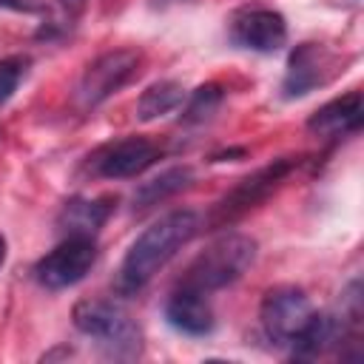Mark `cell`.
Wrapping results in <instances>:
<instances>
[{
  "instance_id": "obj_1",
  "label": "cell",
  "mask_w": 364,
  "mask_h": 364,
  "mask_svg": "<svg viewBox=\"0 0 364 364\" xmlns=\"http://www.w3.org/2000/svg\"><path fill=\"white\" fill-rule=\"evenodd\" d=\"M199 230V213L196 210H171L165 216H159L156 222H151L128 247L119 270H117V282L114 287L122 296H131L136 290H142L154 273H159V267H165L176 250H182V245H188Z\"/></svg>"
},
{
  "instance_id": "obj_2",
  "label": "cell",
  "mask_w": 364,
  "mask_h": 364,
  "mask_svg": "<svg viewBox=\"0 0 364 364\" xmlns=\"http://www.w3.org/2000/svg\"><path fill=\"white\" fill-rule=\"evenodd\" d=\"M253 259H256V239H250L247 233H225L188 264L179 287H191L208 296L242 279L245 270L253 264Z\"/></svg>"
},
{
  "instance_id": "obj_3",
  "label": "cell",
  "mask_w": 364,
  "mask_h": 364,
  "mask_svg": "<svg viewBox=\"0 0 364 364\" xmlns=\"http://www.w3.org/2000/svg\"><path fill=\"white\" fill-rule=\"evenodd\" d=\"M74 327L91 338H97L108 355L114 358H134L142 350V330L139 324L114 301L105 299H82L74 304Z\"/></svg>"
},
{
  "instance_id": "obj_4",
  "label": "cell",
  "mask_w": 364,
  "mask_h": 364,
  "mask_svg": "<svg viewBox=\"0 0 364 364\" xmlns=\"http://www.w3.org/2000/svg\"><path fill=\"white\" fill-rule=\"evenodd\" d=\"M316 307L310 301V296L296 287V284H279L270 287L262 299L259 307V318H262V330L273 344H287L307 327V321L313 318Z\"/></svg>"
},
{
  "instance_id": "obj_5",
  "label": "cell",
  "mask_w": 364,
  "mask_h": 364,
  "mask_svg": "<svg viewBox=\"0 0 364 364\" xmlns=\"http://www.w3.org/2000/svg\"><path fill=\"white\" fill-rule=\"evenodd\" d=\"M139 51L134 48H114L100 54L80 77L74 100L80 108H94L100 102H105L114 91H119L139 68Z\"/></svg>"
},
{
  "instance_id": "obj_6",
  "label": "cell",
  "mask_w": 364,
  "mask_h": 364,
  "mask_svg": "<svg viewBox=\"0 0 364 364\" xmlns=\"http://www.w3.org/2000/svg\"><path fill=\"white\" fill-rule=\"evenodd\" d=\"M293 165H296L293 159H276V162H270V165L253 171L250 176L239 179V182L213 205L208 222H210L213 228H222V225L236 222L242 213H247L250 208H256L259 202H264V199L273 193V188L293 171Z\"/></svg>"
},
{
  "instance_id": "obj_7",
  "label": "cell",
  "mask_w": 364,
  "mask_h": 364,
  "mask_svg": "<svg viewBox=\"0 0 364 364\" xmlns=\"http://www.w3.org/2000/svg\"><path fill=\"white\" fill-rule=\"evenodd\" d=\"M97 262V245L91 236H65L51 253L34 264V276L48 290H63L85 279Z\"/></svg>"
},
{
  "instance_id": "obj_8",
  "label": "cell",
  "mask_w": 364,
  "mask_h": 364,
  "mask_svg": "<svg viewBox=\"0 0 364 364\" xmlns=\"http://www.w3.org/2000/svg\"><path fill=\"white\" fill-rule=\"evenodd\" d=\"M159 159V148L145 136H128L100 148L91 156V171L105 179H128L142 173Z\"/></svg>"
},
{
  "instance_id": "obj_9",
  "label": "cell",
  "mask_w": 364,
  "mask_h": 364,
  "mask_svg": "<svg viewBox=\"0 0 364 364\" xmlns=\"http://www.w3.org/2000/svg\"><path fill=\"white\" fill-rule=\"evenodd\" d=\"M230 40L250 51H276L287 40V20L273 9H242L230 20Z\"/></svg>"
},
{
  "instance_id": "obj_10",
  "label": "cell",
  "mask_w": 364,
  "mask_h": 364,
  "mask_svg": "<svg viewBox=\"0 0 364 364\" xmlns=\"http://www.w3.org/2000/svg\"><path fill=\"white\" fill-rule=\"evenodd\" d=\"M333 65H336L333 54L324 46H316V43L296 46L290 51V60H287V74H284V82H282V94L287 100L310 94L313 88L324 85L333 77Z\"/></svg>"
},
{
  "instance_id": "obj_11",
  "label": "cell",
  "mask_w": 364,
  "mask_h": 364,
  "mask_svg": "<svg viewBox=\"0 0 364 364\" xmlns=\"http://www.w3.org/2000/svg\"><path fill=\"white\" fill-rule=\"evenodd\" d=\"M353 324L341 316V313H313V318L307 321V327L290 341V350H293V358H318L330 350H336L344 338H347V330Z\"/></svg>"
},
{
  "instance_id": "obj_12",
  "label": "cell",
  "mask_w": 364,
  "mask_h": 364,
  "mask_svg": "<svg viewBox=\"0 0 364 364\" xmlns=\"http://www.w3.org/2000/svg\"><path fill=\"white\" fill-rule=\"evenodd\" d=\"M165 318L185 336H208L213 330V310L205 293L191 287H176L165 301Z\"/></svg>"
},
{
  "instance_id": "obj_13",
  "label": "cell",
  "mask_w": 364,
  "mask_h": 364,
  "mask_svg": "<svg viewBox=\"0 0 364 364\" xmlns=\"http://www.w3.org/2000/svg\"><path fill=\"white\" fill-rule=\"evenodd\" d=\"M361 119H364V97H361V91H350V94L336 97L327 105H321L307 119V128L318 136H341V134L358 131Z\"/></svg>"
},
{
  "instance_id": "obj_14",
  "label": "cell",
  "mask_w": 364,
  "mask_h": 364,
  "mask_svg": "<svg viewBox=\"0 0 364 364\" xmlns=\"http://www.w3.org/2000/svg\"><path fill=\"white\" fill-rule=\"evenodd\" d=\"M114 210V199L111 196H74L63 205L60 216H57V228L63 236H91L108 222Z\"/></svg>"
},
{
  "instance_id": "obj_15",
  "label": "cell",
  "mask_w": 364,
  "mask_h": 364,
  "mask_svg": "<svg viewBox=\"0 0 364 364\" xmlns=\"http://www.w3.org/2000/svg\"><path fill=\"white\" fill-rule=\"evenodd\" d=\"M193 182V168L191 165H173L168 171H162L159 176L142 182L136 191H134V205L136 208H151L156 202H165L168 196L179 193L182 188H188Z\"/></svg>"
},
{
  "instance_id": "obj_16",
  "label": "cell",
  "mask_w": 364,
  "mask_h": 364,
  "mask_svg": "<svg viewBox=\"0 0 364 364\" xmlns=\"http://www.w3.org/2000/svg\"><path fill=\"white\" fill-rule=\"evenodd\" d=\"M182 97H185V91H182V85L176 80H159V82L148 85L142 91V97L136 100V117L142 122L165 117V114H171L173 108L182 105Z\"/></svg>"
},
{
  "instance_id": "obj_17",
  "label": "cell",
  "mask_w": 364,
  "mask_h": 364,
  "mask_svg": "<svg viewBox=\"0 0 364 364\" xmlns=\"http://www.w3.org/2000/svg\"><path fill=\"white\" fill-rule=\"evenodd\" d=\"M222 100H225V91H222V85H219V82H205V85H199V88L191 94L188 105H185L182 122L196 125V122L210 119V117L219 111Z\"/></svg>"
},
{
  "instance_id": "obj_18",
  "label": "cell",
  "mask_w": 364,
  "mask_h": 364,
  "mask_svg": "<svg viewBox=\"0 0 364 364\" xmlns=\"http://www.w3.org/2000/svg\"><path fill=\"white\" fill-rule=\"evenodd\" d=\"M28 60L26 57H3L0 60V105L17 91L23 74H26Z\"/></svg>"
},
{
  "instance_id": "obj_19",
  "label": "cell",
  "mask_w": 364,
  "mask_h": 364,
  "mask_svg": "<svg viewBox=\"0 0 364 364\" xmlns=\"http://www.w3.org/2000/svg\"><path fill=\"white\" fill-rule=\"evenodd\" d=\"M0 9H9V11H37V6L28 3V0H0Z\"/></svg>"
},
{
  "instance_id": "obj_20",
  "label": "cell",
  "mask_w": 364,
  "mask_h": 364,
  "mask_svg": "<svg viewBox=\"0 0 364 364\" xmlns=\"http://www.w3.org/2000/svg\"><path fill=\"white\" fill-rule=\"evenodd\" d=\"M82 3H85V0H60V6H63V9H68V11H80V9H82Z\"/></svg>"
},
{
  "instance_id": "obj_21",
  "label": "cell",
  "mask_w": 364,
  "mask_h": 364,
  "mask_svg": "<svg viewBox=\"0 0 364 364\" xmlns=\"http://www.w3.org/2000/svg\"><path fill=\"white\" fill-rule=\"evenodd\" d=\"M6 262V236L0 233V264Z\"/></svg>"
}]
</instances>
